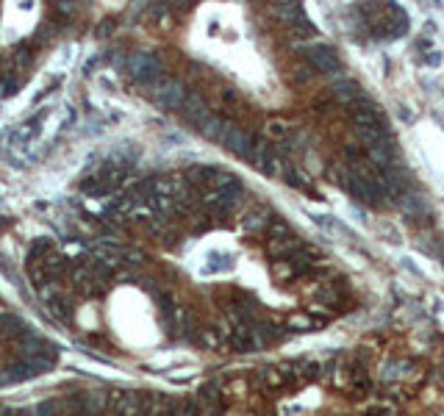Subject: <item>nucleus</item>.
Masks as SVG:
<instances>
[{
    "instance_id": "f257e3e1",
    "label": "nucleus",
    "mask_w": 444,
    "mask_h": 416,
    "mask_svg": "<svg viewBox=\"0 0 444 416\" xmlns=\"http://www.w3.org/2000/svg\"><path fill=\"white\" fill-rule=\"evenodd\" d=\"M150 97L167 109V111H178L183 97H186V86L178 81V78H158L150 83Z\"/></svg>"
},
{
    "instance_id": "f03ea898",
    "label": "nucleus",
    "mask_w": 444,
    "mask_h": 416,
    "mask_svg": "<svg viewBox=\"0 0 444 416\" xmlns=\"http://www.w3.org/2000/svg\"><path fill=\"white\" fill-rule=\"evenodd\" d=\"M125 69H128V75L134 81H142V83L150 86L153 81L161 78V59L155 53H134V56H128Z\"/></svg>"
},
{
    "instance_id": "7ed1b4c3",
    "label": "nucleus",
    "mask_w": 444,
    "mask_h": 416,
    "mask_svg": "<svg viewBox=\"0 0 444 416\" xmlns=\"http://www.w3.org/2000/svg\"><path fill=\"white\" fill-rule=\"evenodd\" d=\"M305 62L311 64V67L317 69V72H325V75H342V62H339V56H336V50L333 48H328V45H308L305 48Z\"/></svg>"
},
{
    "instance_id": "20e7f679",
    "label": "nucleus",
    "mask_w": 444,
    "mask_h": 416,
    "mask_svg": "<svg viewBox=\"0 0 444 416\" xmlns=\"http://www.w3.org/2000/svg\"><path fill=\"white\" fill-rule=\"evenodd\" d=\"M222 144H225L236 158H247V161H250L253 147H256V139L250 137V134H244L242 128L228 125V128H225V137H222Z\"/></svg>"
},
{
    "instance_id": "39448f33",
    "label": "nucleus",
    "mask_w": 444,
    "mask_h": 416,
    "mask_svg": "<svg viewBox=\"0 0 444 416\" xmlns=\"http://www.w3.org/2000/svg\"><path fill=\"white\" fill-rule=\"evenodd\" d=\"M350 111H353V120H356V125H380V106L375 103V100H370V97H356L353 103H350Z\"/></svg>"
},
{
    "instance_id": "423d86ee",
    "label": "nucleus",
    "mask_w": 444,
    "mask_h": 416,
    "mask_svg": "<svg viewBox=\"0 0 444 416\" xmlns=\"http://www.w3.org/2000/svg\"><path fill=\"white\" fill-rule=\"evenodd\" d=\"M272 208L270 206H256V208H247V214L242 216V228L250 230V233H261L272 225Z\"/></svg>"
},
{
    "instance_id": "0eeeda50",
    "label": "nucleus",
    "mask_w": 444,
    "mask_h": 416,
    "mask_svg": "<svg viewBox=\"0 0 444 416\" xmlns=\"http://www.w3.org/2000/svg\"><path fill=\"white\" fill-rule=\"evenodd\" d=\"M331 95H333L339 103H353V100L361 95V89H359L356 81L339 75V78H331Z\"/></svg>"
},
{
    "instance_id": "6e6552de",
    "label": "nucleus",
    "mask_w": 444,
    "mask_h": 416,
    "mask_svg": "<svg viewBox=\"0 0 444 416\" xmlns=\"http://www.w3.org/2000/svg\"><path fill=\"white\" fill-rule=\"evenodd\" d=\"M367 153H370V161L377 167V169H383V167H391L394 164V153H391V144L386 141V139H377L375 144L367 147Z\"/></svg>"
},
{
    "instance_id": "1a4fd4ad",
    "label": "nucleus",
    "mask_w": 444,
    "mask_h": 416,
    "mask_svg": "<svg viewBox=\"0 0 444 416\" xmlns=\"http://www.w3.org/2000/svg\"><path fill=\"white\" fill-rule=\"evenodd\" d=\"M397 203H400V208L408 214V216H428V206H425V200L417 195V192H403L400 197H397Z\"/></svg>"
},
{
    "instance_id": "9d476101",
    "label": "nucleus",
    "mask_w": 444,
    "mask_h": 416,
    "mask_svg": "<svg viewBox=\"0 0 444 416\" xmlns=\"http://www.w3.org/2000/svg\"><path fill=\"white\" fill-rule=\"evenodd\" d=\"M225 128H228V125H225L222 120H217V117H211V114H209V117H206V120L197 125V131H200V134H203L206 139H211V141H222V137H225Z\"/></svg>"
},
{
    "instance_id": "9b49d317",
    "label": "nucleus",
    "mask_w": 444,
    "mask_h": 416,
    "mask_svg": "<svg viewBox=\"0 0 444 416\" xmlns=\"http://www.w3.org/2000/svg\"><path fill=\"white\" fill-rule=\"evenodd\" d=\"M275 14H278V20L281 22H286L289 28L295 25L297 20H303L305 14H303V8H300V3H286V6H275Z\"/></svg>"
},
{
    "instance_id": "f8f14e48",
    "label": "nucleus",
    "mask_w": 444,
    "mask_h": 416,
    "mask_svg": "<svg viewBox=\"0 0 444 416\" xmlns=\"http://www.w3.org/2000/svg\"><path fill=\"white\" fill-rule=\"evenodd\" d=\"M322 325H325V319H314V317H289L286 319L289 331H317Z\"/></svg>"
},
{
    "instance_id": "ddd939ff",
    "label": "nucleus",
    "mask_w": 444,
    "mask_h": 416,
    "mask_svg": "<svg viewBox=\"0 0 444 416\" xmlns=\"http://www.w3.org/2000/svg\"><path fill=\"white\" fill-rule=\"evenodd\" d=\"M314 78V67L311 64H305V67H297L295 69V81L297 83H308Z\"/></svg>"
},
{
    "instance_id": "4468645a",
    "label": "nucleus",
    "mask_w": 444,
    "mask_h": 416,
    "mask_svg": "<svg viewBox=\"0 0 444 416\" xmlns=\"http://www.w3.org/2000/svg\"><path fill=\"white\" fill-rule=\"evenodd\" d=\"M364 416H397V411L391 405H377V408H367Z\"/></svg>"
}]
</instances>
